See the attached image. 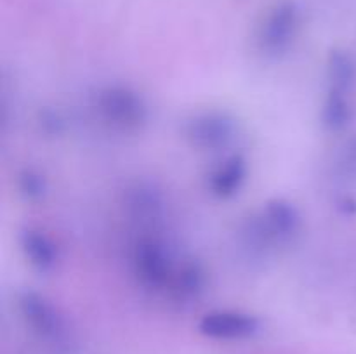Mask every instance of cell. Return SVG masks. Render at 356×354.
<instances>
[{
	"instance_id": "obj_1",
	"label": "cell",
	"mask_w": 356,
	"mask_h": 354,
	"mask_svg": "<svg viewBox=\"0 0 356 354\" xmlns=\"http://www.w3.org/2000/svg\"><path fill=\"white\" fill-rule=\"evenodd\" d=\"M301 229L302 215L298 205L285 198H271L243 224L242 236L245 246L254 252H268L294 242Z\"/></svg>"
},
{
	"instance_id": "obj_2",
	"label": "cell",
	"mask_w": 356,
	"mask_h": 354,
	"mask_svg": "<svg viewBox=\"0 0 356 354\" xmlns=\"http://www.w3.org/2000/svg\"><path fill=\"white\" fill-rule=\"evenodd\" d=\"M90 106L106 127L125 134L143 130L149 120V106L145 97L122 83L99 87L92 94Z\"/></svg>"
},
{
	"instance_id": "obj_3",
	"label": "cell",
	"mask_w": 356,
	"mask_h": 354,
	"mask_svg": "<svg viewBox=\"0 0 356 354\" xmlns=\"http://www.w3.org/2000/svg\"><path fill=\"white\" fill-rule=\"evenodd\" d=\"M132 271L143 288L167 292L176 276V260L169 245L155 236H143L132 248Z\"/></svg>"
},
{
	"instance_id": "obj_4",
	"label": "cell",
	"mask_w": 356,
	"mask_h": 354,
	"mask_svg": "<svg viewBox=\"0 0 356 354\" xmlns=\"http://www.w3.org/2000/svg\"><path fill=\"white\" fill-rule=\"evenodd\" d=\"M238 121L228 111L209 110L195 113L184 125V137L197 151H222L235 141Z\"/></svg>"
},
{
	"instance_id": "obj_5",
	"label": "cell",
	"mask_w": 356,
	"mask_h": 354,
	"mask_svg": "<svg viewBox=\"0 0 356 354\" xmlns=\"http://www.w3.org/2000/svg\"><path fill=\"white\" fill-rule=\"evenodd\" d=\"M17 309L31 332L49 342H58L65 337V318L54 304L37 290H23L17 294Z\"/></svg>"
},
{
	"instance_id": "obj_6",
	"label": "cell",
	"mask_w": 356,
	"mask_h": 354,
	"mask_svg": "<svg viewBox=\"0 0 356 354\" xmlns=\"http://www.w3.org/2000/svg\"><path fill=\"white\" fill-rule=\"evenodd\" d=\"M261 330V319L256 314L233 309H218L205 312L198 321V332L212 340L250 339Z\"/></svg>"
},
{
	"instance_id": "obj_7",
	"label": "cell",
	"mask_w": 356,
	"mask_h": 354,
	"mask_svg": "<svg viewBox=\"0 0 356 354\" xmlns=\"http://www.w3.org/2000/svg\"><path fill=\"white\" fill-rule=\"evenodd\" d=\"M249 179V160L243 153L235 151L226 155L209 170L205 187L218 200H229L242 191Z\"/></svg>"
},
{
	"instance_id": "obj_8",
	"label": "cell",
	"mask_w": 356,
	"mask_h": 354,
	"mask_svg": "<svg viewBox=\"0 0 356 354\" xmlns=\"http://www.w3.org/2000/svg\"><path fill=\"white\" fill-rule=\"evenodd\" d=\"M24 260L38 273H51L59 262V248L47 233L37 228H24L17 236Z\"/></svg>"
},
{
	"instance_id": "obj_9",
	"label": "cell",
	"mask_w": 356,
	"mask_h": 354,
	"mask_svg": "<svg viewBox=\"0 0 356 354\" xmlns=\"http://www.w3.org/2000/svg\"><path fill=\"white\" fill-rule=\"evenodd\" d=\"M125 207L129 215L139 224L153 226L163 215V198L152 184L138 183L129 189Z\"/></svg>"
},
{
	"instance_id": "obj_10",
	"label": "cell",
	"mask_w": 356,
	"mask_h": 354,
	"mask_svg": "<svg viewBox=\"0 0 356 354\" xmlns=\"http://www.w3.org/2000/svg\"><path fill=\"white\" fill-rule=\"evenodd\" d=\"M207 287V271L200 260H186L176 271L169 292L176 301H197Z\"/></svg>"
},
{
	"instance_id": "obj_11",
	"label": "cell",
	"mask_w": 356,
	"mask_h": 354,
	"mask_svg": "<svg viewBox=\"0 0 356 354\" xmlns=\"http://www.w3.org/2000/svg\"><path fill=\"white\" fill-rule=\"evenodd\" d=\"M353 120V106L350 94L329 89L320 106V124L327 132H343Z\"/></svg>"
},
{
	"instance_id": "obj_12",
	"label": "cell",
	"mask_w": 356,
	"mask_h": 354,
	"mask_svg": "<svg viewBox=\"0 0 356 354\" xmlns=\"http://www.w3.org/2000/svg\"><path fill=\"white\" fill-rule=\"evenodd\" d=\"M325 75L329 89L350 94L356 85V59L344 51H332L325 62Z\"/></svg>"
},
{
	"instance_id": "obj_13",
	"label": "cell",
	"mask_w": 356,
	"mask_h": 354,
	"mask_svg": "<svg viewBox=\"0 0 356 354\" xmlns=\"http://www.w3.org/2000/svg\"><path fill=\"white\" fill-rule=\"evenodd\" d=\"M17 189L28 201H40L47 196L49 183L44 174L35 169H23L17 174Z\"/></svg>"
},
{
	"instance_id": "obj_14",
	"label": "cell",
	"mask_w": 356,
	"mask_h": 354,
	"mask_svg": "<svg viewBox=\"0 0 356 354\" xmlns=\"http://www.w3.org/2000/svg\"><path fill=\"white\" fill-rule=\"evenodd\" d=\"M339 169L346 176H356V139H351L344 144L339 155Z\"/></svg>"
},
{
	"instance_id": "obj_15",
	"label": "cell",
	"mask_w": 356,
	"mask_h": 354,
	"mask_svg": "<svg viewBox=\"0 0 356 354\" xmlns=\"http://www.w3.org/2000/svg\"><path fill=\"white\" fill-rule=\"evenodd\" d=\"M42 125L51 134H59L63 130V127H65V121L54 111H49V113H45V117H42Z\"/></svg>"
}]
</instances>
